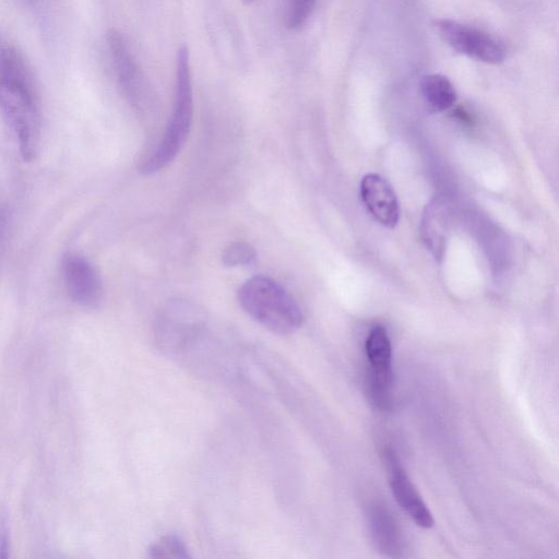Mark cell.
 Segmentation results:
<instances>
[{"label":"cell","instance_id":"10","mask_svg":"<svg viewBox=\"0 0 559 559\" xmlns=\"http://www.w3.org/2000/svg\"><path fill=\"white\" fill-rule=\"evenodd\" d=\"M451 228V210L444 198L436 197L425 207L421 218V238L436 260L445 251Z\"/></svg>","mask_w":559,"mask_h":559},{"label":"cell","instance_id":"8","mask_svg":"<svg viewBox=\"0 0 559 559\" xmlns=\"http://www.w3.org/2000/svg\"><path fill=\"white\" fill-rule=\"evenodd\" d=\"M383 454L390 488L395 501L418 526L430 528L433 525L432 514L405 474L394 451L386 449Z\"/></svg>","mask_w":559,"mask_h":559},{"label":"cell","instance_id":"13","mask_svg":"<svg viewBox=\"0 0 559 559\" xmlns=\"http://www.w3.org/2000/svg\"><path fill=\"white\" fill-rule=\"evenodd\" d=\"M420 94L428 108L435 112H441L456 100V92L451 81L442 74H427L420 82Z\"/></svg>","mask_w":559,"mask_h":559},{"label":"cell","instance_id":"14","mask_svg":"<svg viewBox=\"0 0 559 559\" xmlns=\"http://www.w3.org/2000/svg\"><path fill=\"white\" fill-rule=\"evenodd\" d=\"M318 0H282L283 25L290 31L300 29L312 15Z\"/></svg>","mask_w":559,"mask_h":559},{"label":"cell","instance_id":"19","mask_svg":"<svg viewBox=\"0 0 559 559\" xmlns=\"http://www.w3.org/2000/svg\"><path fill=\"white\" fill-rule=\"evenodd\" d=\"M241 1H242L243 3H246V4H250V3L254 2L255 0H241Z\"/></svg>","mask_w":559,"mask_h":559},{"label":"cell","instance_id":"15","mask_svg":"<svg viewBox=\"0 0 559 559\" xmlns=\"http://www.w3.org/2000/svg\"><path fill=\"white\" fill-rule=\"evenodd\" d=\"M151 558L186 559L190 555L182 538L175 534L159 537L148 548Z\"/></svg>","mask_w":559,"mask_h":559},{"label":"cell","instance_id":"1","mask_svg":"<svg viewBox=\"0 0 559 559\" xmlns=\"http://www.w3.org/2000/svg\"><path fill=\"white\" fill-rule=\"evenodd\" d=\"M0 111L14 133L22 158L33 160L40 142L39 98L23 55L4 40H0Z\"/></svg>","mask_w":559,"mask_h":559},{"label":"cell","instance_id":"9","mask_svg":"<svg viewBox=\"0 0 559 559\" xmlns=\"http://www.w3.org/2000/svg\"><path fill=\"white\" fill-rule=\"evenodd\" d=\"M360 195L370 214L383 226L394 228L400 210L396 194L389 181L378 174H367L360 181Z\"/></svg>","mask_w":559,"mask_h":559},{"label":"cell","instance_id":"4","mask_svg":"<svg viewBox=\"0 0 559 559\" xmlns=\"http://www.w3.org/2000/svg\"><path fill=\"white\" fill-rule=\"evenodd\" d=\"M435 27L450 48L468 58L497 64L507 57L503 43L483 29L450 19L437 20Z\"/></svg>","mask_w":559,"mask_h":559},{"label":"cell","instance_id":"12","mask_svg":"<svg viewBox=\"0 0 559 559\" xmlns=\"http://www.w3.org/2000/svg\"><path fill=\"white\" fill-rule=\"evenodd\" d=\"M365 350L369 371L392 374V345L385 328L376 325L369 331Z\"/></svg>","mask_w":559,"mask_h":559},{"label":"cell","instance_id":"7","mask_svg":"<svg viewBox=\"0 0 559 559\" xmlns=\"http://www.w3.org/2000/svg\"><path fill=\"white\" fill-rule=\"evenodd\" d=\"M62 274L67 292L80 306L95 308L103 298V282L96 267L85 258L70 252L63 257Z\"/></svg>","mask_w":559,"mask_h":559},{"label":"cell","instance_id":"11","mask_svg":"<svg viewBox=\"0 0 559 559\" xmlns=\"http://www.w3.org/2000/svg\"><path fill=\"white\" fill-rule=\"evenodd\" d=\"M371 537L377 549L390 557L401 556L403 538L392 513L383 506H373L369 511Z\"/></svg>","mask_w":559,"mask_h":559},{"label":"cell","instance_id":"17","mask_svg":"<svg viewBox=\"0 0 559 559\" xmlns=\"http://www.w3.org/2000/svg\"><path fill=\"white\" fill-rule=\"evenodd\" d=\"M9 528L7 522L3 520L0 524V558L8 557L9 551Z\"/></svg>","mask_w":559,"mask_h":559},{"label":"cell","instance_id":"3","mask_svg":"<svg viewBox=\"0 0 559 559\" xmlns=\"http://www.w3.org/2000/svg\"><path fill=\"white\" fill-rule=\"evenodd\" d=\"M238 300L252 319L273 333L290 334L304 322L297 301L269 276L257 275L247 280L238 290Z\"/></svg>","mask_w":559,"mask_h":559},{"label":"cell","instance_id":"6","mask_svg":"<svg viewBox=\"0 0 559 559\" xmlns=\"http://www.w3.org/2000/svg\"><path fill=\"white\" fill-rule=\"evenodd\" d=\"M106 40L114 73L121 92L132 105L143 106L147 93L146 83L126 36L117 29H110Z\"/></svg>","mask_w":559,"mask_h":559},{"label":"cell","instance_id":"5","mask_svg":"<svg viewBox=\"0 0 559 559\" xmlns=\"http://www.w3.org/2000/svg\"><path fill=\"white\" fill-rule=\"evenodd\" d=\"M194 307L175 302L158 316L154 338L157 347L166 355H177L190 345L200 333L204 320Z\"/></svg>","mask_w":559,"mask_h":559},{"label":"cell","instance_id":"16","mask_svg":"<svg viewBox=\"0 0 559 559\" xmlns=\"http://www.w3.org/2000/svg\"><path fill=\"white\" fill-rule=\"evenodd\" d=\"M255 259L254 249L247 242L235 241L223 251L222 261L226 266L249 265Z\"/></svg>","mask_w":559,"mask_h":559},{"label":"cell","instance_id":"18","mask_svg":"<svg viewBox=\"0 0 559 559\" xmlns=\"http://www.w3.org/2000/svg\"><path fill=\"white\" fill-rule=\"evenodd\" d=\"M9 216L7 210L0 205V247L8 231Z\"/></svg>","mask_w":559,"mask_h":559},{"label":"cell","instance_id":"2","mask_svg":"<svg viewBox=\"0 0 559 559\" xmlns=\"http://www.w3.org/2000/svg\"><path fill=\"white\" fill-rule=\"evenodd\" d=\"M193 119V90L189 49L181 45L176 56L175 93L171 116L155 151L140 166L145 175L167 167L189 136Z\"/></svg>","mask_w":559,"mask_h":559}]
</instances>
